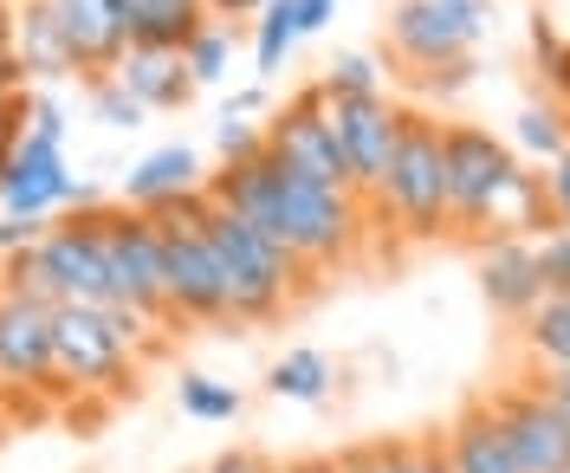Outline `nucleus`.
<instances>
[{"label":"nucleus","instance_id":"nucleus-32","mask_svg":"<svg viewBox=\"0 0 570 473\" xmlns=\"http://www.w3.org/2000/svg\"><path fill=\"white\" fill-rule=\"evenodd\" d=\"M538 279H544V298H570V227L538 240Z\"/></svg>","mask_w":570,"mask_h":473},{"label":"nucleus","instance_id":"nucleus-33","mask_svg":"<svg viewBox=\"0 0 570 473\" xmlns=\"http://www.w3.org/2000/svg\"><path fill=\"white\" fill-rule=\"evenodd\" d=\"M27 124H33V91L0 98V156H13V149L27 144Z\"/></svg>","mask_w":570,"mask_h":473},{"label":"nucleus","instance_id":"nucleus-22","mask_svg":"<svg viewBox=\"0 0 570 473\" xmlns=\"http://www.w3.org/2000/svg\"><path fill=\"white\" fill-rule=\"evenodd\" d=\"M266 390L279 402H324L331 396V357L324 351H285L279 364L266 369Z\"/></svg>","mask_w":570,"mask_h":473},{"label":"nucleus","instance_id":"nucleus-7","mask_svg":"<svg viewBox=\"0 0 570 473\" xmlns=\"http://www.w3.org/2000/svg\"><path fill=\"white\" fill-rule=\"evenodd\" d=\"M331 105V130H337V149L351 162V188L356 201L383 208V188H390L395 169V144H402V105L383 98H324Z\"/></svg>","mask_w":570,"mask_h":473},{"label":"nucleus","instance_id":"nucleus-40","mask_svg":"<svg viewBox=\"0 0 570 473\" xmlns=\"http://www.w3.org/2000/svg\"><path fill=\"white\" fill-rule=\"evenodd\" d=\"M273 0H208V13L227 27V20H247V13H266Z\"/></svg>","mask_w":570,"mask_h":473},{"label":"nucleus","instance_id":"nucleus-24","mask_svg":"<svg viewBox=\"0 0 570 473\" xmlns=\"http://www.w3.org/2000/svg\"><path fill=\"white\" fill-rule=\"evenodd\" d=\"M525 351L538 369H570V298H544L525 318Z\"/></svg>","mask_w":570,"mask_h":473},{"label":"nucleus","instance_id":"nucleus-25","mask_svg":"<svg viewBox=\"0 0 570 473\" xmlns=\"http://www.w3.org/2000/svg\"><path fill=\"white\" fill-rule=\"evenodd\" d=\"M292 46H298V7H292V0H273V7L253 20V59H259V72H279Z\"/></svg>","mask_w":570,"mask_h":473},{"label":"nucleus","instance_id":"nucleus-39","mask_svg":"<svg viewBox=\"0 0 570 473\" xmlns=\"http://www.w3.org/2000/svg\"><path fill=\"white\" fill-rule=\"evenodd\" d=\"M33 78H27V66H20V52L13 46H0V98H13V91H27Z\"/></svg>","mask_w":570,"mask_h":473},{"label":"nucleus","instance_id":"nucleus-37","mask_svg":"<svg viewBox=\"0 0 570 473\" xmlns=\"http://www.w3.org/2000/svg\"><path fill=\"white\" fill-rule=\"evenodd\" d=\"M544 195H551V215H558V220L570 227V156L544 169Z\"/></svg>","mask_w":570,"mask_h":473},{"label":"nucleus","instance_id":"nucleus-38","mask_svg":"<svg viewBox=\"0 0 570 473\" xmlns=\"http://www.w3.org/2000/svg\"><path fill=\"white\" fill-rule=\"evenodd\" d=\"M298 7V39L305 33H324L331 20H337V0H292Z\"/></svg>","mask_w":570,"mask_h":473},{"label":"nucleus","instance_id":"nucleus-44","mask_svg":"<svg viewBox=\"0 0 570 473\" xmlns=\"http://www.w3.org/2000/svg\"><path fill=\"white\" fill-rule=\"evenodd\" d=\"M7 162H13V156H0V183H7Z\"/></svg>","mask_w":570,"mask_h":473},{"label":"nucleus","instance_id":"nucleus-36","mask_svg":"<svg viewBox=\"0 0 570 473\" xmlns=\"http://www.w3.org/2000/svg\"><path fill=\"white\" fill-rule=\"evenodd\" d=\"M202 473H279L266 454H253V447H227V454H214Z\"/></svg>","mask_w":570,"mask_h":473},{"label":"nucleus","instance_id":"nucleus-6","mask_svg":"<svg viewBox=\"0 0 570 473\" xmlns=\"http://www.w3.org/2000/svg\"><path fill=\"white\" fill-rule=\"evenodd\" d=\"M441 149H448V195H454V234H487L493 201L505 183L525 169L512 149L480 124H441Z\"/></svg>","mask_w":570,"mask_h":473},{"label":"nucleus","instance_id":"nucleus-26","mask_svg":"<svg viewBox=\"0 0 570 473\" xmlns=\"http://www.w3.org/2000/svg\"><path fill=\"white\" fill-rule=\"evenodd\" d=\"M324 98H383V59L370 52H337L318 78Z\"/></svg>","mask_w":570,"mask_h":473},{"label":"nucleus","instance_id":"nucleus-15","mask_svg":"<svg viewBox=\"0 0 570 473\" xmlns=\"http://www.w3.org/2000/svg\"><path fill=\"white\" fill-rule=\"evenodd\" d=\"M52 20L66 27L71 59L85 78H110L130 52V20H124V0H46Z\"/></svg>","mask_w":570,"mask_h":473},{"label":"nucleus","instance_id":"nucleus-30","mask_svg":"<svg viewBox=\"0 0 570 473\" xmlns=\"http://www.w3.org/2000/svg\"><path fill=\"white\" fill-rule=\"evenodd\" d=\"M91 110H98V124H110V130H137L142 117H149L117 78H91Z\"/></svg>","mask_w":570,"mask_h":473},{"label":"nucleus","instance_id":"nucleus-10","mask_svg":"<svg viewBox=\"0 0 570 473\" xmlns=\"http://www.w3.org/2000/svg\"><path fill=\"white\" fill-rule=\"evenodd\" d=\"M487 408H493L499 435H505L512 461L525 473H564L570 467V422L551 408V396H544L538 376L499 383L493 396H487Z\"/></svg>","mask_w":570,"mask_h":473},{"label":"nucleus","instance_id":"nucleus-23","mask_svg":"<svg viewBox=\"0 0 570 473\" xmlns=\"http://www.w3.org/2000/svg\"><path fill=\"white\" fill-rule=\"evenodd\" d=\"M512 144L525 149L532 162H564L570 156V124H564V110L558 105H525L519 117H512Z\"/></svg>","mask_w":570,"mask_h":473},{"label":"nucleus","instance_id":"nucleus-31","mask_svg":"<svg viewBox=\"0 0 570 473\" xmlns=\"http://www.w3.org/2000/svg\"><path fill=\"white\" fill-rule=\"evenodd\" d=\"M390 473H454L441 435H422V441H390Z\"/></svg>","mask_w":570,"mask_h":473},{"label":"nucleus","instance_id":"nucleus-12","mask_svg":"<svg viewBox=\"0 0 570 473\" xmlns=\"http://www.w3.org/2000/svg\"><path fill=\"white\" fill-rule=\"evenodd\" d=\"M163 266H169V325H220V318H234L208 234L163 227Z\"/></svg>","mask_w":570,"mask_h":473},{"label":"nucleus","instance_id":"nucleus-1","mask_svg":"<svg viewBox=\"0 0 570 473\" xmlns=\"http://www.w3.org/2000/svg\"><path fill=\"white\" fill-rule=\"evenodd\" d=\"M208 247H214V259H220V279H227V312H234L240 325H273L298 292L318 286L279 240H266L259 227H247V220L227 215V208H214Z\"/></svg>","mask_w":570,"mask_h":473},{"label":"nucleus","instance_id":"nucleus-34","mask_svg":"<svg viewBox=\"0 0 570 473\" xmlns=\"http://www.w3.org/2000/svg\"><path fill=\"white\" fill-rule=\"evenodd\" d=\"M473 85V59H454V66H434V72H415V91L422 98H454Z\"/></svg>","mask_w":570,"mask_h":473},{"label":"nucleus","instance_id":"nucleus-42","mask_svg":"<svg viewBox=\"0 0 570 473\" xmlns=\"http://www.w3.org/2000/svg\"><path fill=\"white\" fill-rule=\"evenodd\" d=\"M20 33V0H0V46H13Z\"/></svg>","mask_w":570,"mask_h":473},{"label":"nucleus","instance_id":"nucleus-17","mask_svg":"<svg viewBox=\"0 0 570 473\" xmlns=\"http://www.w3.org/2000/svg\"><path fill=\"white\" fill-rule=\"evenodd\" d=\"M208 176H202V156L188 144H163L149 149L137 169L124 176V188H117V201L124 208H137V215H156V208H169V201H181L188 188H202Z\"/></svg>","mask_w":570,"mask_h":473},{"label":"nucleus","instance_id":"nucleus-29","mask_svg":"<svg viewBox=\"0 0 570 473\" xmlns=\"http://www.w3.org/2000/svg\"><path fill=\"white\" fill-rule=\"evenodd\" d=\"M181 59H188L195 85H220V78H227V66H234V27H220V20H214L208 33L181 52Z\"/></svg>","mask_w":570,"mask_h":473},{"label":"nucleus","instance_id":"nucleus-14","mask_svg":"<svg viewBox=\"0 0 570 473\" xmlns=\"http://www.w3.org/2000/svg\"><path fill=\"white\" fill-rule=\"evenodd\" d=\"M78 176L66 169V144H46L27 137L7 162V183H0V215L13 220H52V208H71Z\"/></svg>","mask_w":570,"mask_h":473},{"label":"nucleus","instance_id":"nucleus-9","mask_svg":"<svg viewBox=\"0 0 570 473\" xmlns=\"http://www.w3.org/2000/svg\"><path fill=\"white\" fill-rule=\"evenodd\" d=\"M52 364H59V390H117L130 376V351L110 325V305L52 312Z\"/></svg>","mask_w":570,"mask_h":473},{"label":"nucleus","instance_id":"nucleus-20","mask_svg":"<svg viewBox=\"0 0 570 473\" xmlns=\"http://www.w3.org/2000/svg\"><path fill=\"white\" fill-rule=\"evenodd\" d=\"M110 78H117L142 110H181L195 91H202L181 52H142V46H130V52H124V66H117Z\"/></svg>","mask_w":570,"mask_h":473},{"label":"nucleus","instance_id":"nucleus-43","mask_svg":"<svg viewBox=\"0 0 570 473\" xmlns=\"http://www.w3.org/2000/svg\"><path fill=\"white\" fill-rule=\"evenodd\" d=\"M279 473H344V467H337V454H318V461H292Z\"/></svg>","mask_w":570,"mask_h":473},{"label":"nucleus","instance_id":"nucleus-28","mask_svg":"<svg viewBox=\"0 0 570 473\" xmlns=\"http://www.w3.org/2000/svg\"><path fill=\"white\" fill-rule=\"evenodd\" d=\"M214 149H220V169H234V162H259V156H266V124L220 110V124H214Z\"/></svg>","mask_w":570,"mask_h":473},{"label":"nucleus","instance_id":"nucleus-35","mask_svg":"<svg viewBox=\"0 0 570 473\" xmlns=\"http://www.w3.org/2000/svg\"><path fill=\"white\" fill-rule=\"evenodd\" d=\"M46 227H52V220H13V215H0V259L39 247V240H46Z\"/></svg>","mask_w":570,"mask_h":473},{"label":"nucleus","instance_id":"nucleus-46","mask_svg":"<svg viewBox=\"0 0 570 473\" xmlns=\"http://www.w3.org/2000/svg\"><path fill=\"white\" fill-rule=\"evenodd\" d=\"M564 473H570V467H564Z\"/></svg>","mask_w":570,"mask_h":473},{"label":"nucleus","instance_id":"nucleus-18","mask_svg":"<svg viewBox=\"0 0 570 473\" xmlns=\"http://www.w3.org/2000/svg\"><path fill=\"white\" fill-rule=\"evenodd\" d=\"M124 20H130V46L142 52H188L214 27L208 0H124Z\"/></svg>","mask_w":570,"mask_h":473},{"label":"nucleus","instance_id":"nucleus-2","mask_svg":"<svg viewBox=\"0 0 570 473\" xmlns=\"http://www.w3.org/2000/svg\"><path fill=\"white\" fill-rule=\"evenodd\" d=\"M273 162V156H266ZM273 195H279V247L305 273H331L356 254L363 240V215L370 201H356L351 188H324V183H305L273 162Z\"/></svg>","mask_w":570,"mask_h":473},{"label":"nucleus","instance_id":"nucleus-8","mask_svg":"<svg viewBox=\"0 0 570 473\" xmlns=\"http://www.w3.org/2000/svg\"><path fill=\"white\" fill-rule=\"evenodd\" d=\"M266 156L292 169V176H305V183H324V188H351V162H344V149H337V130H331V105H324L318 85H305L292 105L266 124ZM356 195V188H351Z\"/></svg>","mask_w":570,"mask_h":473},{"label":"nucleus","instance_id":"nucleus-16","mask_svg":"<svg viewBox=\"0 0 570 473\" xmlns=\"http://www.w3.org/2000/svg\"><path fill=\"white\" fill-rule=\"evenodd\" d=\"M473 273H480V292H487V305H493L499 318H519V325H525L538 305H544L538 240H480Z\"/></svg>","mask_w":570,"mask_h":473},{"label":"nucleus","instance_id":"nucleus-41","mask_svg":"<svg viewBox=\"0 0 570 473\" xmlns=\"http://www.w3.org/2000/svg\"><path fill=\"white\" fill-rule=\"evenodd\" d=\"M538 383H544V396H551V408H558V415L570 422V369H544Z\"/></svg>","mask_w":570,"mask_h":473},{"label":"nucleus","instance_id":"nucleus-21","mask_svg":"<svg viewBox=\"0 0 570 473\" xmlns=\"http://www.w3.org/2000/svg\"><path fill=\"white\" fill-rule=\"evenodd\" d=\"M13 52H20V66H27L33 85H52V78L78 72L71 39H66V27L52 20V7H46V0H20V33H13Z\"/></svg>","mask_w":570,"mask_h":473},{"label":"nucleus","instance_id":"nucleus-11","mask_svg":"<svg viewBox=\"0 0 570 473\" xmlns=\"http://www.w3.org/2000/svg\"><path fill=\"white\" fill-rule=\"evenodd\" d=\"M0 390L20 396H46L59 390V364H52V305L20 298L0 286Z\"/></svg>","mask_w":570,"mask_h":473},{"label":"nucleus","instance_id":"nucleus-4","mask_svg":"<svg viewBox=\"0 0 570 473\" xmlns=\"http://www.w3.org/2000/svg\"><path fill=\"white\" fill-rule=\"evenodd\" d=\"M98 247H105L110 286H117V305L142 312L149 325H169V266H163V227L124 201H105V208H85Z\"/></svg>","mask_w":570,"mask_h":473},{"label":"nucleus","instance_id":"nucleus-3","mask_svg":"<svg viewBox=\"0 0 570 473\" xmlns=\"http://www.w3.org/2000/svg\"><path fill=\"white\" fill-rule=\"evenodd\" d=\"M383 215L409 227V240H441L454 234V195H448V149H441V117L402 105V144L383 188Z\"/></svg>","mask_w":570,"mask_h":473},{"label":"nucleus","instance_id":"nucleus-27","mask_svg":"<svg viewBox=\"0 0 570 473\" xmlns=\"http://www.w3.org/2000/svg\"><path fill=\"white\" fill-rule=\"evenodd\" d=\"M176 396H181V415H195V422H234L240 415V390L214 383V376H181Z\"/></svg>","mask_w":570,"mask_h":473},{"label":"nucleus","instance_id":"nucleus-5","mask_svg":"<svg viewBox=\"0 0 570 473\" xmlns=\"http://www.w3.org/2000/svg\"><path fill=\"white\" fill-rule=\"evenodd\" d=\"M390 52L415 72L473 59V46L487 33V0H395L390 7Z\"/></svg>","mask_w":570,"mask_h":473},{"label":"nucleus","instance_id":"nucleus-19","mask_svg":"<svg viewBox=\"0 0 570 473\" xmlns=\"http://www.w3.org/2000/svg\"><path fill=\"white\" fill-rule=\"evenodd\" d=\"M441 447H448V461H454V473H525L519 461H512V447H505V435H499L493 408H487V396H473L441 428Z\"/></svg>","mask_w":570,"mask_h":473},{"label":"nucleus","instance_id":"nucleus-45","mask_svg":"<svg viewBox=\"0 0 570 473\" xmlns=\"http://www.w3.org/2000/svg\"><path fill=\"white\" fill-rule=\"evenodd\" d=\"M0 396H7V390H0Z\"/></svg>","mask_w":570,"mask_h":473},{"label":"nucleus","instance_id":"nucleus-13","mask_svg":"<svg viewBox=\"0 0 570 473\" xmlns=\"http://www.w3.org/2000/svg\"><path fill=\"white\" fill-rule=\"evenodd\" d=\"M39 259L59 286V305H117V286H110V266H105V247L91 234L85 215H66L46 227L39 240Z\"/></svg>","mask_w":570,"mask_h":473}]
</instances>
